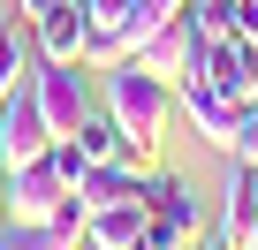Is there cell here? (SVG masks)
<instances>
[{"label": "cell", "instance_id": "7a4b0ae2", "mask_svg": "<svg viewBox=\"0 0 258 250\" xmlns=\"http://www.w3.org/2000/svg\"><path fill=\"white\" fill-rule=\"evenodd\" d=\"M31 99H38V114H46V129H53V137H76V121L99 106L84 61H38V68H31Z\"/></svg>", "mask_w": 258, "mask_h": 250}, {"label": "cell", "instance_id": "8992f818", "mask_svg": "<svg viewBox=\"0 0 258 250\" xmlns=\"http://www.w3.org/2000/svg\"><path fill=\"white\" fill-rule=\"evenodd\" d=\"M46 144H53V129H46V114H38L31 84H16L8 99H0V167H31V159H38Z\"/></svg>", "mask_w": 258, "mask_h": 250}, {"label": "cell", "instance_id": "ac0fdd59", "mask_svg": "<svg viewBox=\"0 0 258 250\" xmlns=\"http://www.w3.org/2000/svg\"><path fill=\"white\" fill-rule=\"evenodd\" d=\"M250 250H258V235H250Z\"/></svg>", "mask_w": 258, "mask_h": 250}, {"label": "cell", "instance_id": "2e32d148", "mask_svg": "<svg viewBox=\"0 0 258 250\" xmlns=\"http://www.w3.org/2000/svg\"><path fill=\"white\" fill-rule=\"evenodd\" d=\"M152 8H167V16H175V8H190V0H152Z\"/></svg>", "mask_w": 258, "mask_h": 250}, {"label": "cell", "instance_id": "5bb4252c", "mask_svg": "<svg viewBox=\"0 0 258 250\" xmlns=\"http://www.w3.org/2000/svg\"><path fill=\"white\" fill-rule=\"evenodd\" d=\"M16 8H23V23H38L46 8H61V0H16Z\"/></svg>", "mask_w": 258, "mask_h": 250}, {"label": "cell", "instance_id": "6da1fadb", "mask_svg": "<svg viewBox=\"0 0 258 250\" xmlns=\"http://www.w3.org/2000/svg\"><path fill=\"white\" fill-rule=\"evenodd\" d=\"M99 106L114 114V129L129 137V159L152 175L160 167V144H167V121H175V84H160L137 61H121V68L99 76Z\"/></svg>", "mask_w": 258, "mask_h": 250}, {"label": "cell", "instance_id": "8fae6325", "mask_svg": "<svg viewBox=\"0 0 258 250\" xmlns=\"http://www.w3.org/2000/svg\"><path fill=\"white\" fill-rule=\"evenodd\" d=\"M38 68V46H31V23H0V99H8L16 84H31Z\"/></svg>", "mask_w": 258, "mask_h": 250}, {"label": "cell", "instance_id": "ba28073f", "mask_svg": "<svg viewBox=\"0 0 258 250\" xmlns=\"http://www.w3.org/2000/svg\"><path fill=\"white\" fill-rule=\"evenodd\" d=\"M152 220V197H121V205H99L84 220V250H129Z\"/></svg>", "mask_w": 258, "mask_h": 250}, {"label": "cell", "instance_id": "9a60e30c", "mask_svg": "<svg viewBox=\"0 0 258 250\" xmlns=\"http://www.w3.org/2000/svg\"><path fill=\"white\" fill-rule=\"evenodd\" d=\"M190 250H235V242H220V235H198V242H190Z\"/></svg>", "mask_w": 258, "mask_h": 250}, {"label": "cell", "instance_id": "9c48e42d", "mask_svg": "<svg viewBox=\"0 0 258 250\" xmlns=\"http://www.w3.org/2000/svg\"><path fill=\"white\" fill-rule=\"evenodd\" d=\"M152 212L175 220V227H190V235H205V205H198V190H190L182 175H160V167H152Z\"/></svg>", "mask_w": 258, "mask_h": 250}, {"label": "cell", "instance_id": "e0dca14e", "mask_svg": "<svg viewBox=\"0 0 258 250\" xmlns=\"http://www.w3.org/2000/svg\"><path fill=\"white\" fill-rule=\"evenodd\" d=\"M129 250H145V242H129Z\"/></svg>", "mask_w": 258, "mask_h": 250}, {"label": "cell", "instance_id": "30bf717a", "mask_svg": "<svg viewBox=\"0 0 258 250\" xmlns=\"http://www.w3.org/2000/svg\"><path fill=\"white\" fill-rule=\"evenodd\" d=\"M76 152H84L91 167H106V159H129V137L114 129V114H106V106H91V114L76 121Z\"/></svg>", "mask_w": 258, "mask_h": 250}, {"label": "cell", "instance_id": "52a82bcc", "mask_svg": "<svg viewBox=\"0 0 258 250\" xmlns=\"http://www.w3.org/2000/svg\"><path fill=\"white\" fill-rule=\"evenodd\" d=\"M84 38H91V8H84V0H61V8H46L31 23L38 61H84Z\"/></svg>", "mask_w": 258, "mask_h": 250}, {"label": "cell", "instance_id": "4fadbf2b", "mask_svg": "<svg viewBox=\"0 0 258 250\" xmlns=\"http://www.w3.org/2000/svg\"><path fill=\"white\" fill-rule=\"evenodd\" d=\"M228 159H258V106H243V121H235V144H228Z\"/></svg>", "mask_w": 258, "mask_h": 250}, {"label": "cell", "instance_id": "5b68a950", "mask_svg": "<svg viewBox=\"0 0 258 250\" xmlns=\"http://www.w3.org/2000/svg\"><path fill=\"white\" fill-rule=\"evenodd\" d=\"M175 114L190 121V137H205V144H235V121H243V99H228L220 84H205V76H182L175 84Z\"/></svg>", "mask_w": 258, "mask_h": 250}, {"label": "cell", "instance_id": "277c9868", "mask_svg": "<svg viewBox=\"0 0 258 250\" xmlns=\"http://www.w3.org/2000/svg\"><path fill=\"white\" fill-rule=\"evenodd\" d=\"M69 197V175L38 152L31 167H8L0 175V220H53V205Z\"/></svg>", "mask_w": 258, "mask_h": 250}, {"label": "cell", "instance_id": "7c38bea8", "mask_svg": "<svg viewBox=\"0 0 258 250\" xmlns=\"http://www.w3.org/2000/svg\"><path fill=\"white\" fill-rule=\"evenodd\" d=\"M0 250H84V235H61L53 220H0Z\"/></svg>", "mask_w": 258, "mask_h": 250}, {"label": "cell", "instance_id": "3957f363", "mask_svg": "<svg viewBox=\"0 0 258 250\" xmlns=\"http://www.w3.org/2000/svg\"><path fill=\"white\" fill-rule=\"evenodd\" d=\"M129 61H137V68H152L160 84H182V76H198V61H205V31H198V16L190 8H175L137 53H129Z\"/></svg>", "mask_w": 258, "mask_h": 250}, {"label": "cell", "instance_id": "d6986e66", "mask_svg": "<svg viewBox=\"0 0 258 250\" xmlns=\"http://www.w3.org/2000/svg\"><path fill=\"white\" fill-rule=\"evenodd\" d=\"M0 175H8V167H0Z\"/></svg>", "mask_w": 258, "mask_h": 250}]
</instances>
